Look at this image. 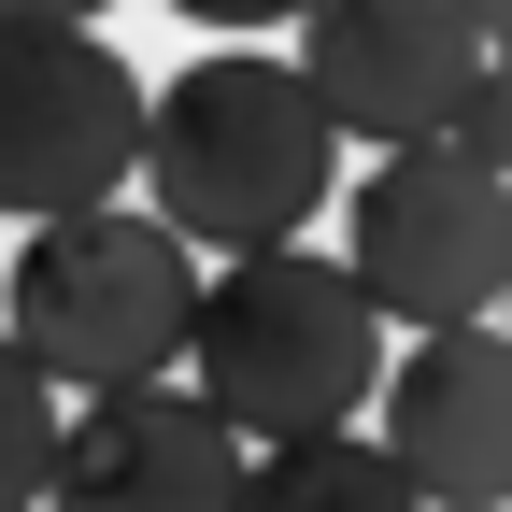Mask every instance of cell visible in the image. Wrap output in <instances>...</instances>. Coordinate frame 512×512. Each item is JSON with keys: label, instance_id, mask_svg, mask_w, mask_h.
<instances>
[{"label": "cell", "instance_id": "cell-1", "mask_svg": "<svg viewBox=\"0 0 512 512\" xmlns=\"http://www.w3.org/2000/svg\"><path fill=\"white\" fill-rule=\"evenodd\" d=\"M143 214L185 256H256V242H299L313 214L342 200V128L313 114V86L256 43L185 57L171 86H143Z\"/></svg>", "mask_w": 512, "mask_h": 512}, {"label": "cell", "instance_id": "cell-2", "mask_svg": "<svg viewBox=\"0 0 512 512\" xmlns=\"http://www.w3.org/2000/svg\"><path fill=\"white\" fill-rule=\"evenodd\" d=\"M370 370H384V313L342 285V256L256 242V256H214L200 299H185V399H200L242 456L256 441L356 427Z\"/></svg>", "mask_w": 512, "mask_h": 512}, {"label": "cell", "instance_id": "cell-3", "mask_svg": "<svg viewBox=\"0 0 512 512\" xmlns=\"http://www.w3.org/2000/svg\"><path fill=\"white\" fill-rule=\"evenodd\" d=\"M185 299H200V256H185L157 214L128 200H86V214H43L15 242V342L57 399H100V384H157L185 356Z\"/></svg>", "mask_w": 512, "mask_h": 512}, {"label": "cell", "instance_id": "cell-4", "mask_svg": "<svg viewBox=\"0 0 512 512\" xmlns=\"http://www.w3.org/2000/svg\"><path fill=\"white\" fill-rule=\"evenodd\" d=\"M342 285L384 328H470L512 285V185L441 157V143H384V171L342 185Z\"/></svg>", "mask_w": 512, "mask_h": 512}, {"label": "cell", "instance_id": "cell-5", "mask_svg": "<svg viewBox=\"0 0 512 512\" xmlns=\"http://www.w3.org/2000/svg\"><path fill=\"white\" fill-rule=\"evenodd\" d=\"M128 157H143V72L100 29L0 15V214L15 228L86 214V200L128 185Z\"/></svg>", "mask_w": 512, "mask_h": 512}, {"label": "cell", "instance_id": "cell-6", "mask_svg": "<svg viewBox=\"0 0 512 512\" xmlns=\"http://www.w3.org/2000/svg\"><path fill=\"white\" fill-rule=\"evenodd\" d=\"M285 72L313 86V114L342 143H427L498 72V29H484V0H299Z\"/></svg>", "mask_w": 512, "mask_h": 512}, {"label": "cell", "instance_id": "cell-7", "mask_svg": "<svg viewBox=\"0 0 512 512\" xmlns=\"http://www.w3.org/2000/svg\"><path fill=\"white\" fill-rule=\"evenodd\" d=\"M370 441L384 470H399L427 512H498L512 498V342L498 313H470V328H413L399 356L370 370Z\"/></svg>", "mask_w": 512, "mask_h": 512}, {"label": "cell", "instance_id": "cell-8", "mask_svg": "<svg viewBox=\"0 0 512 512\" xmlns=\"http://www.w3.org/2000/svg\"><path fill=\"white\" fill-rule=\"evenodd\" d=\"M242 498V441L185 399V384H100L57 413L43 456V512H228Z\"/></svg>", "mask_w": 512, "mask_h": 512}, {"label": "cell", "instance_id": "cell-9", "mask_svg": "<svg viewBox=\"0 0 512 512\" xmlns=\"http://www.w3.org/2000/svg\"><path fill=\"white\" fill-rule=\"evenodd\" d=\"M228 512H427V498L384 470L370 427H313V441H256Z\"/></svg>", "mask_w": 512, "mask_h": 512}, {"label": "cell", "instance_id": "cell-10", "mask_svg": "<svg viewBox=\"0 0 512 512\" xmlns=\"http://www.w3.org/2000/svg\"><path fill=\"white\" fill-rule=\"evenodd\" d=\"M43 456H57V384L0 342V512H43Z\"/></svg>", "mask_w": 512, "mask_h": 512}, {"label": "cell", "instance_id": "cell-11", "mask_svg": "<svg viewBox=\"0 0 512 512\" xmlns=\"http://www.w3.org/2000/svg\"><path fill=\"white\" fill-rule=\"evenodd\" d=\"M427 143H441V157H470V171H512V86L484 72V86H470L456 114H441V128H427Z\"/></svg>", "mask_w": 512, "mask_h": 512}, {"label": "cell", "instance_id": "cell-12", "mask_svg": "<svg viewBox=\"0 0 512 512\" xmlns=\"http://www.w3.org/2000/svg\"><path fill=\"white\" fill-rule=\"evenodd\" d=\"M171 15H185V29H285L299 0H171Z\"/></svg>", "mask_w": 512, "mask_h": 512}, {"label": "cell", "instance_id": "cell-13", "mask_svg": "<svg viewBox=\"0 0 512 512\" xmlns=\"http://www.w3.org/2000/svg\"><path fill=\"white\" fill-rule=\"evenodd\" d=\"M0 15H29V29H86L100 0H0Z\"/></svg>", "mask_w": 512, "mask_h": 512}]
</instances>
